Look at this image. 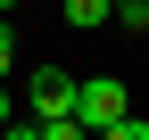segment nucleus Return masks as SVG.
<instances>
[{
    "label": "nucleus",
    "instance_id": "3",
    "mask_svg": "<svg viewBox=\"0 0 149 140\" xmlns=\"http://www.w3.org/2000/svg\"><path fill=\"white\" fill-rule=\"evenodd\" d=\"M66 25L91 33V25H116V0H66Z\"/></svg>",
    "mask_w": 149,
    "mask_h": 140
},
{
    "label": "nucleus",
    "instance_id": "7",
    "mask_svg": "<svg viewBox=\"0 0 149 140\" xmlns=\"http://www.w3.org/2000/svg\"><path fill=\"white\" fill-rule=\"evenodd\" d=\"M17 8H25V0H0V16H17Z\"/></svg>",
    "mask_w": 149,
    "mask_h": 140
},
{
    "label": "nucleus",
    "instance_id": "8",
    "mask_svg": "<svg viewBox=\"0 0 149 140\" xmlns=\"http://www.w3.org/2000/svg\"><path fill=\"white\" fill-rule=\"evenodd\" d=\"M116 8H124V0H116Z\"/></svg>",
    "mask_w": 149,
    "mask_h": 140
},
{
    "label": "nucleus",
    "instance_id": "6",
    "mask_svg": "<svg viewBox=\"0 0 149 140\" xmlns=\"http://www.w3.org/2000/svg\"><path fill=\"white\" fill-rule=\"evenodd\" d=\"M17 124V99H8V74H0V132Z\"/></svg>",
    "mask_w": 149,
    "mask_h": 140
},
{
    "label": "nucleus",
    "instance_id": "4",
    "mask_svg": "<svg viewBox=\"0 0 149 140\" xmlns=\"http://www.w3.org/2000/svg\"><path fill=\"white\" fill-rule=\"evenodd\" d=\"M116 25H133V33H149V0H124V8H116Z\"/></svg>",
    "mask_w": 149,
    "mask_h": 140
},
{
    "label": "nucleus",
    "instance_id": "1",
    "mask_svg": "<svg viewBox=\"0 0 149 140\" xmlns=\"http://www.w3.org/2000/svg\"><path fill=\"white\" fill-rule=\"evenodd\" d=\"M74 115H83V132H108L124 115V82L116 74H83V82H74Z\"/></svg>",
    "mask_w": 149,
    "mask_h": 140
},
{
    "label": "nucleus",
    "instance_id": "5",
    "mask_svg": "<svg viewBox=\"0 0 149 140\" xmlns=\"http://www.w3.org/2000/svg\"><path fill=\"white\" fill-rule=\"evenodd\" d=\"M8 66H17V25L0 16V74H8Z\"/></svg>",
    "mask_w": 149,
    "mask_h": 140
},
{
    "label": "nucleus",
    "instance_id": "2",
    "mask_svg": "<svg viewBox=\"0 0 149 140\" xmlns=\"http://www.w3.org/2000/svg\"><path fill=\"white\" fill-rule=\"evenodd\" d=\"M25 107L33 115H74V74L66 66H33L25 74Z\"/></svg>",
    "mask_w": 149,
    "mask_h": 140
}]
</instances>
